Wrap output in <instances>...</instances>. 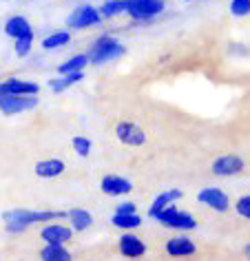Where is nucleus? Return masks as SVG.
Masks as SVG:
<instances>
[{"label":"nucleus","mask_w":250,"mask_h":261,"mask_svg":"<svg viewBox=\"0 0 250 261\" xmlns=\"http://www.w3.org/2000/svg\"><path fill=\"white\" fill-rule=\"evenodd\" d=\"M5 230L7 232H22L31 224L38 221H54V219H67V213L62 211H24V208H14V211H5Z\"/></svg>","instance_id":"1"},{"label":"nucleus","mask_w":250,"mask_h":261,"mask_svg":"<svg viewBox=\"0 0 250 261\" xmlns=\"http://www.w3.org/2000/svg\"><path fill=\"white\" fill-rule=\"evenodd\" d=\"M120 56H124V47L113 36H100L87 54L89 62H93V64H104L109 60H115V58H120Z\"/></svg>","instance_id":"2"},{"label":"nucleus","mask_w":250,"mask_h":261,"mask_svg":"<svg viewBox=\"0 0 250 261\" xmlns=\"http://www.w3.org/2000/svg\"><path fill=\"white\" fill-rule=\"evenodd\" d=\"M153 219H157L162 226H166V228H175V230H193V228L197 226V221H195L193 215L177 211L173 204L166 206L164 211H160Z\"/></svg>","instance_id":"3"},{"label":"nucleus","mask_w":250,"mask_h":261,"mask_svg":"<svg viewBox=\"0 0 250 261\" xmlns=\"http://www.w3.org/2000/svg\"><path fill=\"white\" fill-rule=\"evenodd\" d=\"M166 3L164 0H127V14L137 22H146L160 16Z\"/></svg>","instance_id":"4"},{"label":"nucleus","mask_w":250,"mask_h":261,"mask_svg":"<svg viewBox=\"0 0 250 261\" xmlns=\"http://www.w3.org/2000/svg\"><path fill=\"white\" fill-rule=\"evenodd\" d=\"M38 107V95H7L0 93V111L5 115H18Z\"/></svg>","instance_id":"5"},{"label":"nucleus","mask_w":250,"mask_h":261,"mask_svg":"<svg viewBox=\"0 0 250 261\" xmlns=\"http://www.w3.org/2000/svg\"><path fill=\"white\" fill-rule=\"evenodd\" d=\"M115 138L127 146H142V144H146V130L135 122H117Z\"/></svg>","instance_id":"6"},{"label":"nucleus","mask_w":250,"mask_h":261,"mask_svg":"<svg viewBox=\"0 0 250 261\" xmlns=\"http://www.w3.org/2000/svg\"><path fill=\"white\" fill-rule=\"evenodd\" d=\"M243 168H246V164H243L239 155H221V158H217L213 162L210 171L217 177H233V175H239Z\"/></svg>","instance_id":"7"},{"label":"nucleus","mask_w":250,"mask_h":261,"mask_svg":"<svg viewBox=\"0 0 250 261\" xmlns=\"http://www.w3.org/2000/svg\"><path fill=\"white\" fill-rule=\"evenodd\" d=\"M102 20L100 11H97L95 7H91V5H82V7H78L73 14L69 16L67 24L71 29H87V27H93V24H97Z\"/></svg>","instance_id":"8"},{"label":"nucleus","mask_w":250,"mask_h":261,"mask_svg":"<svg viewBox=\"0 0 250 261\" xmlns=\"http://www.w3.org/2000/svg\"><path fill=\"white\" fill-rule=\"evenodd\" d=\"M100 188L104 195H111V197H122V195H129L133 191V181L122 177V175H107L100 181Z\"/></svg>","instance_id":"9"},{"label":"nucleus","mask_w":250,"mask_h":261,"mask_svg":"<svg viewBox=\"0 0 250 261\" xmlns=\"http://www.w3.org/2000/svg\"><path fill=\"white\" fill-rule=\"evenodd\" d=\"M117 250H120V254L127 259H142L144 254H146V244H144L140 237L127 232L120 237V241H117Z\"/></svg>","instance_id":"10"},{"label":"nucleus","mask_w":250,"mask_h":261,"mask_svg":"<svg viewBox=\"0 0 250 261\" xmlns=\"http://www.w3.org/2000/svg\"><path fill=\"white\" fill-rule=\"evenodd\" d=\"M197 199L202 201V204H206L208 208H213L217 213H226L230 201H228V195L219 191V188H202L199 195H197Z\"/></svg>","instance_id":"11"},{"label":"nucleus","mask_w":250,"mask_h":261,"mask_svg":"<svg viewBox=\"0 0 250 261\" xmlns=\"http://www.w3.org/2000/svg\"><path fill=\"white\" fill-rule=\"evenodd\" d=\"M40 237L44 244H56V246H64L67 241H71L73 237V230L69 226H62V224H47L40 230Z\"/></svg>","instance_id":"12"},{"label":"nucleus","mask_w":250,"mask_h":261,"mask_svg":"<svg viewBox=\"0 0 250 261\" xmlns=\"http://www.w3.org/2000/svg\"><path fill=\"white\" fill-rule=\"evenodd\" d=\"M164 248H166L168 257H173V259H186L190 254L197 252L195 241H190L188 237H170Z\"/></svg>","instance_id":"13"},{"label":"nucleus","mask_w":250,"mask_h":261,"mask_svg":"<svg viewBox=\"0 0 250 261\" xmlns=\"http://www.w3.org/2000/svg\"><path fill=\"white\" fill-rule=\"evenodd\" d=\"M0 93L7 95H38L40 93V87L36 82H24L18 80V77H9V80L0 82Z\"/></svg>","instance_id":"14"},{"label":"nucleus","mask_w":250,"mask_h":261,"mask_svg":"<svg viewBox=\"0 0 250 261\" xmlns=\"http://www.w3.org/2000/svg\"><path fill=\"white\" fill-rule=\"evenodd\" d=\"M64 162L62 160H58V158H49V160H40V162H36V166H34V173L38 175V177H42V179H54L58 177V175H62L64 173Z\"/></svg>","instance_id":"15"},{"label":"nucleus","mask_w":250,"mask_h":261,"mask_svg":"<svg viewBox=\"0 0 250 261\" xmlns=\"http://www.w3.org/2000/svg\"><path fill=\"white\" fill-rule=\"evenodd\" d=\"M182 191L180 188H173V191H166V193H160L157 197L153 199V204L148 206V217H155L160 211H164L166 206H170V204H175L177 199H182Z\"/></svg>","instance_id":"16"},{"label":"nucleus","mask_w":250,"mask_h":261,"mask_svg":"<svg viewBox=\"0 0 250 261\" xmlns=\"http://www.w3.org/2000/svg\"><path fill=\"white\" fill-rule=\"evenodd\" d=\"M5 34H7L9 38H22V36H29V34H34V29H31V24L27 18H22V16H14V18H9L7 22H5Z\"/></svg>","instance_id":"17"},{"label":"nucleus","mask_w":250,"mask_h":261,"mask_svg":"<svg viewBox=\"0 0 250 261\" xmlns=\"http://www.w3.org/2000/svg\"><path fill=\"white\" fill-rule=\"evenodd\" d=\"M67 219L71 224V230H87L93 224V215L84 211V208H71L67 213Z\"/></svg>","instance_id":"18"},{"label":"nucleus","mask_w":250,"mask_h":261,"mask_svg":"<svg viewBox=\"0 0 250 261\" xmlns=\"http://www.w3.org/2000/svg\"><path fill=\"white\" fill-rule=\"evenodd\" d=\"M40 261H73V254L64 246L44 244V248L40 250Z\"/></svg>","instance_id":"19"},{"label":"nucleus","mask_w":250,"mask_h":261,"mask_svg":"<svg viewBox=\"0 0 250 261\" xmlns=\"http://www.w3.org/2000/svg\"><path fill=\"white\" fill-rule=\"evenodd\" d=\"M87 64H89V58H87V54H78V56L71 58V60L62 62L60 67H58V73H60V75H69V73H82Z\"/></svg>","instance_id":"20"},{"label":"nucleus","mask_w":250,"mask_h":261,"mask_svg":"<svg viewBox=\"0 0 250 261\" xmlns=\"http://www.w3.org/2000/svg\"><path fill=\"white\" fill-rule=\"evenodd\" d=\"M111 224H113L115 228H122V230H133V228L142 226V217L137 213H133V215H113V217H111Z\"/></svg>","instance_id":"21"},{"label":"nucleus","mask_w":250,"mask_h":261,"mask_svg":"<svg viewBox=\"0 0 250 261\" xmlns=\"http://www.w3.org/2000/svg\"><path fill=\"white\" fill-rule=\"evenodd\" d=\"M82 80V73H69V75H62V77H56V80L49 82V89L54 91V93H62V91H67L69 87H73Z\"/></svg>","instance_id":"22"},{"label":"nucleus","mask_w":250,"mask_h":261,"mask_svg":"<svg viewBox=\"0 0 250 261\" xmlns=\"http://www.w3.org/2000/svg\"><path fill=\"white\" fill-rule=\"evenodd\" d=\"M97 11H100L102 18H113V16L127 14V0H107Z\"/></svg>","instance_id":"23"},{"label":"nucleus","mask_w":250,"mask_h":261,"mask_svg":"<svg viewBox=\"0 0 250 261\" xmlns=\"http://www.w3.org/2000/svg\"><path fill=\"white\" fill-rule=\"evenodd\" d=\"M71 40V34L69 31H56V34H51V36H47L42 40V49H60V47H64Z\"/></svg>","instance_id":"24"},{"label":"nucleus","mask_w":250,"mask_h":261,"mask_svg":"<svg viewBox=\"0 0 250 261\" xmlns=\"http://www.w3.org/2000/svg\"><path fill=\"white\" fill-rule=\"evenodd\" d=\"M71 146H73V151L80 155V158H87V155L91 153V140L89 138H84V135H76L73 140H71Z\"/></svg>","instance_id":"25"},{"label":"nucleus","mask_w":250,"mask_h":261,"mask_svg":"<svg viewBox=\"0 0 250 261\" xmlns=\"http://www.w3.org/2000/svg\"><path fill=\"white\" fill-rule=\"evenodd\" d=\"M31 44H34V34H29V36H22V38H16V42H14V49H16V56H27L29 51H31Z\"/></svg>","instance_id":"26"},{"label":"nucleus","mask_w":250,"mask_h":261,"mask_svg":"<svg viewBox=\"0 0 250 261\" xmlns=\"http://www.w3.org/2000/svg\"><path fill=\"white\" fill-rule=\"evenodd\" d=\"M230 11H233V16H248L250 11V0H233L230 3Z\"/></svg>","instance_id":"27"},{"label":"nucleus","mask_w":250,"mask_h":261,"mask_svg":"<svg viewBox=\"0 0 250 261\" xmlns=\"http://www.w3.org/2000/svg\"><path fill=\"white\" fill-rule=\"evenodd\" d=\"M237 213H239L243 219H250V195H241V197L237 199Z\"/></svg>","instance_id":"28"},{"label":"nucleus","mask_w":250,"mask_h":261,"mask_svg":"<svg viewBox=\"0 0 250 261\" xmlns=\"http://www.w3.org/2000/svg\"><path fill=\"white\" fill-rule=\"evenodd\" d=\"M133 213H137V206L133 201H124V204L115 208V215H133Z\"/></svg>","instance_id":"29"},{"label":"nucleus","mask_w":250,"mask_h":261,"mask_svg":"<svg viewBox=\"0 0 250 261\" xmlns=\"http://www.w3.org/2000/svg\"><path fill=\"white\" fill-rule=\"evenodd\" d=\"M243 254H246V257L250 254V244H246V246H243Z\"/></svg>","instance_id":"30"}]
</instances>
